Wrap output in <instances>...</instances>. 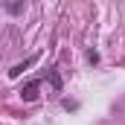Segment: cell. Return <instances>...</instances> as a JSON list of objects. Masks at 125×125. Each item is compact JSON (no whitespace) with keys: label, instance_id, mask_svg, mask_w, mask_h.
Instances as JSON below:
<instances>
[{"label":"cell","instance_id":"obj_1","mask_svg":"<svg viewBox=\"0 0 125 125\" xmlns=\"http://www.w3.org/2000/svg\"><path fill=\"white\" fill-rule=\"evenodd\" d=\"M21 96H23L26 102H32V99H38V79H32L29 84H26V87L21 90Z\"/></svg>","mask_w":125,"mask_h":125},{"label":"cell","instance_id":"obj_2","mask_svg":"<svg viewBox=\"0 0 125 125\" xmlns=\"http://www.w3.org/2000/svg\"><path fill=\"white\" fill-rule=\"evenodd\" d=\"M35 61H38V55H32V58H26L23 64H15V67L9 70V76H12V79H18V76H21V73H23V70H26L29 64H35Z\"/></svg>","mask_w":125,"mask_h":125},{"label":"cell","instance_id":"obj_3","mask_svg":"<svg viewBox=\"0 0 125 125\" xmlns=\"http://www.w3.org/2000/svg\"><path fill=\"white\" fill-rule=\"evenodd\" d=\"M50 84H52V87H55V90H58V87H61V79H58V73H55V70H52V73H50Z\"/></svg>","mask_w":125,"mask_h":125},{"label":"cell","instance_id":"obj_4","mask_svg":"<svg viewBox=\"0 0 125 125\" xmlns=\"http://www.w3.org/2000/svg\"><path fill=\"white\" fill-rule=\"evenodd\" d=\"M12 15H18V12H23V3H12V6H6Z\"/></svg>","mask_w":125,"mask_h":125},{"label":"cell","instance_id":"obj_5","mask_svg":"<svg viewBox=\"0 0 125 125\" xmlns=\"http://www.w3.org/2000/svg\"><path fill=\"white\" fill-rule=\"evenodd\" d=\"M87 61H90V64L99 61V52H96V50H90V52H87Z\"/></svg>","mask_w":125,"mask_h":125}]
</instances>
